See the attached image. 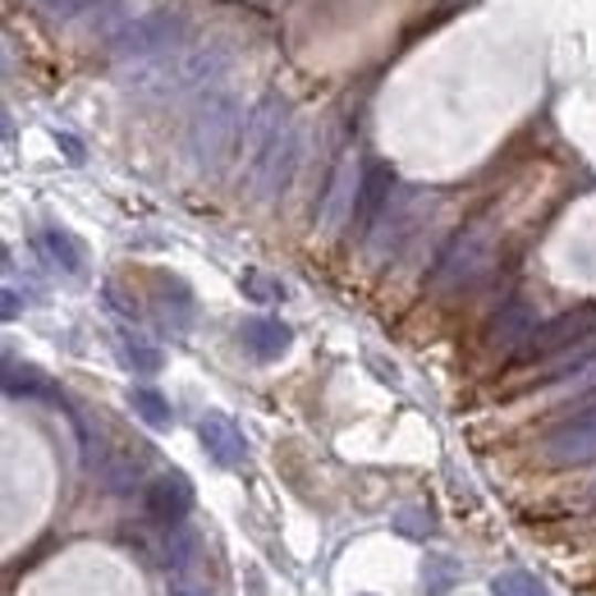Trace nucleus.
Segmentation results:
<instances>
[{
	"label": "nucleus",
	"mask_w": 596,
	"mask_h": 596,
	"mask_svg": "<svg viewBox=\"0 0 596 596\" xmlns=\"http://www.w3.org/2000/svg\"><path fill=\"white\" fill-rule=\"evenodd\" d=\"M134 404H138V414H143L147 422H156V427H166V422H170V409H166L161 399H156V390H138Z\"/></svg>",
	"instance_id": "8"
},
{
	"label": "nucleus",
	"mask_w": 596,
	"mask_h": 596,
	"mask_svg": "<svg viewBox=\"0 0 596 596\" xmlns=\"http://www.w3.org/2000/svg\"><path fill=\"white\" fill-rule=\"evenodd\" d=\"M285 339H290V331H285V326H275V322H253V326H248V344H253L258 354L285 349Z\"/></svg>",
	"instance_id": "7"
},
{
	"label": "nucleus",
	"mask_w": 596,
	"mask_h": 596,
	"mask_svg": "<svg viewBox=\"0 0 596 596\" xmlns=\"http://www.w3.org/2000/svg\"><path fill=\"white\" fill-rule=\"evenodd\" d=\"M395 527H399V532H427L431 519H409V514H404V519H395Z\"/></svg>",
	"instance_id": "10"
},
{
	"label": "nucleus",
	"mask_w": 596,
	"mask_h": 596,
	"mask_svg": "<svg viewBox=\"0 0 596 596\" xmlns=\"http://www.w3.org/2000/svg\"><path fill=\"white\" fill-rule=\"evenodd\" d=\"M491 596H546V583L532 569H505L491 578Z\"/></svg>",
	"instance_id": "5"
},
{
	"label": "nucleus",
	"mask_w": 596,
	"mask_h": 596,
	"mask_svg": "<svg viewBox=\"0 0 596 596\" xmlns=\"http://www.w3.org/2000/svg\"><path fill=\"white\" fill-rule=\"evenodd\" d=\"M454 583H459V564H454V560L431 555V560L422 564V587H427L431 596H446Z\"/></svg>",
	"instance_id": "6"
},
{
	"label": "nucleus",
	"mask_w": 596,
	"mask_h": 596,
	"mask_svg": "<svg viewBox=\"0 0 596 596\" xmlns=\"http://www.w3.org/2000/svg\"><path fill=\"white\" fill-rule=\"evenodd\" d=\"M546 450H551L555 459H587V454H596V414L564 422V427L551 436V441H546Z\"/></svg>",
	"instance_id": "2"
},
{
	"label": "nucleus",
	"mask_w": 596,
	"mask_h": 596,
	"mask_svg": "<svg viewBox=\"0 0 596 596\" xmlns=\"http://www.w3.org/2000/svg\"><path fill=\"white\" fill-rule=\"evenodd\" d=\"M202 446L211 450L216 463H239L243 459V441H239V431L226 418H207L202 422Z\"/></svg>",
	"instance_id": "4"
},
{
	"label": "nucleus",
	"mask_w": 596,
	"mask_h": 596,
	"mask_svg": "<svg viewBox=\"0 0 596 596\" xmlns=\"http://www.w3.org/2000/svg\"><path fill=\"white\" fill-rule=\"evenodd\" d=\"M170 596H207V583H198L194 574H170Z\"/></svg>",
	"instance_id": "9"
},
{
	"label": "nucleus",
	"mask_w": 596,
	"mask_h": 596,
	"mask_svg": "<svg viewBox=\"0 0 596 596\" xmlns=\"http://www.w3.org/2000/svg\"><path fill=\"white\" fill-rule=\"evenodd\" d=\"M587 317H592V312H569V317H555V322H551V326H546L542 335H532V339H527L523 358H546V354H555V349H560V344L578 339V335H583V331L592 326Z\"/></svg>",
	"instance_id": "3"
},
{
	"label": "nucleus",
	"mask_w": 596,
	"mask_h": 596,
	"mask_svg": "<svg viewBox=\"0 0 596 596\" xmlns=\"http://www.w3.org/2000/svg\"><path fill=\"white\" fill-rule=\"evenodd\" d=\"M143 505L156 523H166V527H179L188 519V510H194V491H188L184 478H156L147 491H143Z\"/></svg>",
	"instance_id": "1"
}]
</instances>
